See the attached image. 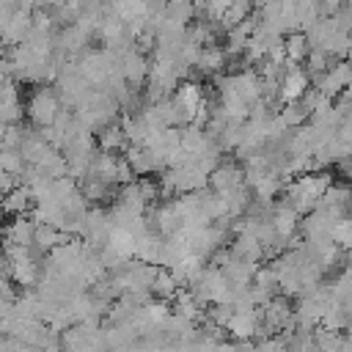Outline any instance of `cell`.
Segmentation results:
<instances>
[{"label":"cell","instance_id":"7","mask_svg":"<svg viewBox=\"0 0 352 352\" xmlns=\"http://www.w3.org/2000/svg\"><path fill=\"white\" fill-rule=\"evenodd\" d=\"M22 116H25V104L16 82H6L0 88V126H19Z\"/></svg>","mask_w":352,"mask_h":352},{"label":"cell","instance_id":"9","mask_svg":"<svg viewBox=\"0 0 352 352\" xmlns=\"http://www.w3.org/2000/svg\"><path fill=\"white\" fill-rule=\"evenodd\" d=\"M0 212H6L8 217H25L28 212H33V195H30L22 184H16V187L0 201Z\"/></svg>","mask_w":352,"mask_h":352},{"label":"cell","instance_id":"4","mask_svg":"<svg viewBox=\"0 0 352 352\" xmlns=\"http://www.w3.org/2000/svg\"><path fill=\"white\" fill-rule=\"evenodd\" d=\"M308 88H311V80H308L305 69L302 66H294V63H283V72H280V80H278V99L286 102V104H292Z\"/></svg>","mask_w":352,"mask_h":352},{"label":"cell","instance_id":"2","mask_svg":"<svg viewBox=\"0 0 352 352\" xmlns=\"http://www.w3.org/2000/svg\"><path fill=\"white\" fill-rule=\"evenodd\" d=\"M60 110H63V102L58 96V88H52V85H36L25 102V116L30 118V124L36 129L52 126V121L58 118Z\"/></svg>","mask_w":352,"mask_h":352},{"label":"cell","instance_id":"3","mask_svg":"<svg viewBox=\"0 0 352 352\" xmlns=\"http://www.w3.org/2000/svg\"><path fill=\"white\" fill-rule=\"evenodd\" d=\"M3 253H6V258H8V278H11V283H16V286H22V289H30V286L38 283V278H41V264H38L33 248H14V245H6Z\"/></svg>","mask_w":352,"mask_h":352},{"label":"cell","instance_id":"5","mask_svg":"<svg viewBox=\"0 0 352 352\" xmlns=\"http://www.w3.org/2000/svg\"><path fill=\"white\" fill-rule=\"evenodd\" d=\"M36 236V220L33 217H11L6 226H0V248L14 245V248H33Z\"/></svg>","mask_w":352,"mask_h":352},{"label":"cell","instance_id":"11","mask_svg":"<svg viewBox=\"0 0 352 352\" xmlns=\"http://www.w3.org/2000/svg\"><path fill=\"white\" fill-rule=\"evenodd\" d=\"M283 52H286V63H302L305 58H308V52H311V47H308V41H305V33H300V30H294V33H289L286 38H283Z\"/></svg>","mask_w":352,"mask_h":352},{"label":"cell","instance_id":"1","mask_svg":"<svg viewBox=\"0 0 352 352\" xmlns=\"http://www.w3.org/2000/svg\"><path fill=\"white\" fill-rule=\"evenodd\" d=\"M330 184H333L330 173H300L289 184H283V195H286L283 201L302 217L319 206V201Z\"/></svg>","mask_w":352,"mask_h":352},{"label":"cell","instance_id":"14","mask_svg":"<svg viewBox=\"0 0 352 352\" xmlns=\"http://www.w3.org/2000/svg\"><path fill=\"white\" fill-rule=\"evenodd\" d=\"M349 212H352V198H349ZM349 217H352V214H349Z\"/></svg>","mask_w":352,"mask_h":352},{"label":"cell","instance_id":"10","mask_svg":"<svg viewBox=\"0 0 352 352\" xmlns=\"http://www.w3.org/2000/svg\"><path fill=\"white\" fill-rule=\"evenodd\" d=\"M126 146V135L121 129V124H107L104 129H99V138H96V148L102 154H118L121 148Z\"/></svg>","mask_w":352,"mask_h":352},{"label":"cell","instance_id":"12","mask_svg":"<svg viewBox=\"0 0 352 352\" xmlns=\"http://www.w3.org/2000/svg\"><path fill=\"white\" fill-rule=\"evenodd\" d=\"M179 292H182V286L176 283V278H173L168 270H157L154 283H151V294H154V297H160L162 302H170Z\"/></svg>","mask_w":352,"mask_h":352},{"label":"cell","instance_id":"6","mask_svg":"<svg viewBox=\"0 0 352 352\" xmlns=\"http://www.w3.org/2000/svg\"><path fill=\"white\" fill-rule=\"evenodd\" d=\"M118 55H121V80L126 82V88L138 91L148 80V58L135 47H129L126 52H118Z\"/></svg>","mask_w":352,"mask_h":352},{"label":"cell","instance_id":"13","mask_svg":"<svg viewBox=\"0 0 352 352\" xmlns=\"http://www.w3.org/2000/svg\"><path fill=\"white\" fill-rule=\"evenodd\" d=\"M344 60H346V63L352 66V47H349V52H346V58H344Z\"/></svg>","mask_w":352,"mask_h":352},{"label":"cell","instance_id":"8","mask_svg":"<svg viewBox=\"0 0 352 352\" xmlns=\"http://www.w3.org/2000/svg\"><path fill=\"white\" fill-rule=\"evenodd\" d=\"M226 63H228V55H226L223 44H212V47H204L198 52L192 72H198V74H220L226 69Z\"/></svg>","mask_w":352,"mask_h":352}]
</instances>
